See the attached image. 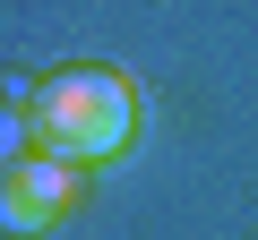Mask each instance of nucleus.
<instances>
[{
	"label": "nucleus",
	"instance_id": "nucleus-1",
	"mask_svg": "<svg viewBox=\"0 0 258 240\" xmlns=\"http://www.w3.org/2000/svg\"><path fill=\"white\" fill-rule=\"evenodd\" d=\"M35 155L52 163H103L129 146V86L112 69H60L43 94H35Z\"/></svg>",
	"mask_w": 258,
	"mask_h": 240
},
{
	"label": "nucleus",
	"instance_id": "nucleus-2",
	"mask_svg": "<svg viewBox=\"0 0 258 240\" xmlns=\"http://www.w3.org/2000/svg\"><path fill=\"white\" fill-rule=\"evenodd\" d=\"M78 206V163H52V155H18L9 163V189H0V223L9 231H43Z\"/></svg>",
	"mask_w": 258,
	"mask_h": 240
}]
</instances>
